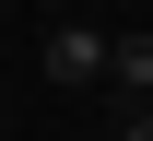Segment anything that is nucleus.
I'll list each match as a JSON object with an SVG mask.
<instances>
[{"instance_id":"obj_2","label":"nucleus","mask_w":153,"mask_h":141,"mask_svg":"<svg viewBox=\"0 0 153 141\" xmlns=\"http://www.w3.org/2000/svg\"><path fill=\"white\" fill-rule=\"evenodd\" d=\"M118 94H130V106H153V24H130V35H118Z\"/></svg>"},{"instance_id":"obj_3","label":"nucleus","mask_w":153,"mask_h":141,"mask_svg":"<svg viewBox=\"0 0 153 141\" xmlns=\"http://www.w3.org/2000/svg\"><path fill=\"white\" fill-rule=\"evenodd\" d=\"M118 141H153V106H130V129H118Z\"/></svg>"},{"instance_id":"obj_1","label":"nucleus","mask_w":153,"mask_h":141,"mask_svg":"<svg viewBox=\"0 0 153 141\" xmlns=\"http://www.w3.org/2000/svg\"><path fill=\"white\" fill-rule=\"evenodd\" d=\"M36 71H47V82H106V71H118V35H94L82 12H59L47 47H36Z\"/></svg>"},{"instance_id":"obj_4","label":"nucleus","mask_w":153,"mask_h":141,"mask_svg":"<svg viewBox=\"0 0 153 141\" xmlns=\"http://www.w3.org/2000/svg\"><path fill=\"white\" fill-rule=\"evenodd\" d=\"M47 12H71V0H47Z\"/></svg>"},{"instance_id":"obj_5","label":"nucleus","mask_w":153,"mask_h":141,"mask_svg":"<svg viewBox=\"0 0 153 141\" xmlns=\"http://www.w3.org/2000/svg\"><path fill=\"white\" fill-rule=\"evenodd\" d=\"M130 12H153V0H130Z\"/></svg>"}]
</instances>
